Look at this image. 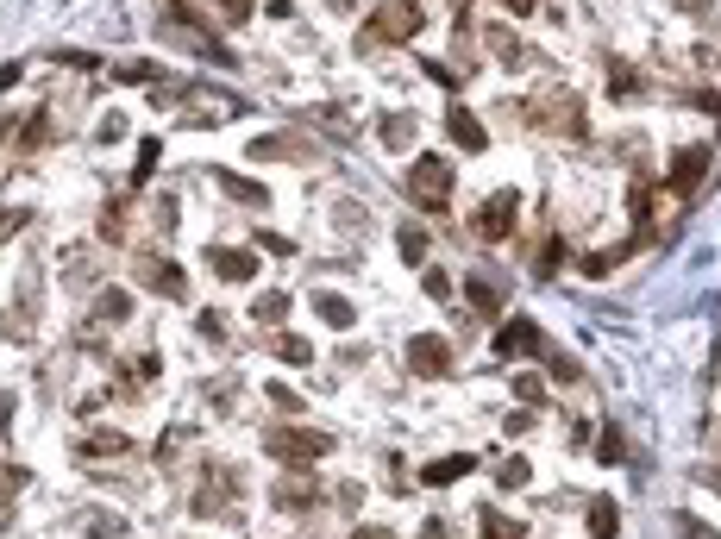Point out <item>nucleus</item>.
I'll return each mask as SVG.
<instances>
[{"label":"nucleus","mask_w":721,"mask_h":539,"mask_svg":"<svg viewBox=\"0 0 721 539\" xmlns=\"http://www.w3.org/2000/svg\"><path fill=\"white\" fill-rule=\"evenodd\" d=\"M421 7L414 0H389V7H377L364 19V32H358V44H408V38H421Z\"/></svg>","instance_id":"1"},{"label":"nucleus","mask_w":721,"mask_h":539,"mask_svg":"<svg viewBox=\"0 0 721 539\" xmlns=\"http://www.w3.org/2000/svg\"><path fill=\"white\" fill-rule=\"evenodd\" d=\"M264 452L276 464H314V458L333 452V433H320V427H270L264 433Z\"/></svg>","instance_id":"2"},{"label":"nucleus","mask_w":721,"mask_h":539,"mask_svg":"<svg viewBox=\"0 0 721 539\" xmlns=\"http://www.w3.org/2000/svg\"><path fill=\"white\" fill-rule=\"evenodd\" d=\"M408 195L439 214V207H446V195H452V163H446V157H414V170H408Z\"/></svg>","instance_id":"3"},{"label":"nucleus","mask_w":721,"mask_h":539,"mask_svg":"<svg viewBox=\"0 0 721 539\" xmlns=\"http://www.w3.org/2000/svg\"><path fill=\"white\" fill-rule=\"evenodd\" d=\"M533 113H540V126L565 132V138H584V132H590V126H584V101H577L571 88H546V95L533 101Z\"/></svg>","instance_id":"4"},{"label":"nucleus","mask_w":721,"mask_h":539,"mask_svg":"<svg viewBox=\"0 0 721 539\" xmlns=\"http://www.w3.org/2000/svg\"><path fill=\"white\" fill-rule=\"evenodd\" d=\"M515 220H521V195L515 189H496L490 201L477 207V239H508V232H515Z\"/></svg>","instance_id":"5"},{"label":"nucleus","mask_w":721,"mask_h":539,"mask_svg":"<svg viewBox=\"0 0 721 539\" xmlns=\"http://www.w3.org/2000/svg\"><path fill=\"white\" fill-rule=\"evenodd\" d=\"M138 283L151 295H164V301H189V276H182L170 257H138Z\"/></svg>","instance_id":"6"},{"label":"nucleus","mask_w":721,"mask_h":539,"mask_svg":"<svg viewBox=\"0 0 721 539\" xmlns=\"http://www.w3.org/2000/svg\"><path fill=\"white\" fill-rule=\"evenodd\" d=\"M408 370H421V377H446L452 370V345L439 333H414L408 339Z\"/></svg>","instance_id":"7"},{"label":"nucleus","mask_w":721,"mask_h":539,"mask_svg":"<svg viewBox=\"0 0 721 539\" xmlns=\"http://www.w3.org/2000/svg\"><path fill=\"white\" fill-rule=\"evenodd\" d=\"M527 351H546V333H540V326H533L527 314L502 320V333H496V358H527Z\"/></svg>","instance_id":"8"},{"label":"nucleus","mask_w":721,"mask_h":539,"mask_svg":"<svg viewBox=\"0 0 721 539\" xmlns=\"http://www.w3.org/2000/svg\"><path fill=\"white\" fill-rule=\"evenodd\" d=\"M703 170H709V145H684L678 157H671V189H696V182H703Z\"/></svg>","instance_id":"9"},{"label":"nucleus","mask_w":721,"mask_h":539,"mask_svg":"<svg viewBox=\"0 0 721 539\" xmlns=\"http://www.w3.org/2000/svg\"><path fill=\"white\" fill-rule=\"evenodd\" d=\"M207 264H214L226 283H251V276H258V257L251 251H226V245H207Z\"/></svg>","instance_id":"10"},{"label":"nucleus","mask_w":721,"mask_h":539,"mask_svg":"<svg viewBox=\"0 0 721 539\" xmlns=\"http://www.w3.org/2000/svg\"><path fill=\"white\" fill-rule=\"evenodd\" d=\"M214 182H220V195L239 201V207H270L264 182H251V176H239V170H214Z\"/></svg>","instance_id":"11"},{"label":"nucleus","mask_w":721,"mask_h":539,"mask_svg":"<svg viewBox=\"0 0 721 539\" xmlns=\"http://www.w3.org/2000/svg\"><path fill=\"white\" fill-rule=\"evenodd\" d=\"M88 320H95V333H113V326H126V320H132V295H126V289H107V295L95 301V314H88Z\"/></svg>","instance_id":"12"},{"label":"nucleus","mask_w":721,"mask_h":539,"mask_svg":"<svg viewBox=\"0 0 721 539\" xmlns=\"http://www.w3.org/2000/svg\"><path fill=\"white\" fill-rule=\"evenodd\" d=\"M446 132H452V145H464V151H483V145H490V132H483L477 113H464V107L446 113Z\"/></svg>","instance_id":"13"},{"label":"nucleus","mask_w":721,"mask_h":539,"mask_svg":"<svg viewBox=\"0 0 721 539\" xmlns=\"http://www.w3.org/2000/svg\"><path fill=\"white\" fill-rule=\"evenodd\" d=\"M464 471H477V458H471V452H452V458H433L427 471H421V483H433V489H446V483H458Z\"/></svg>","instance_id":"14"},{"label":"nucleus","mask_w":721,"mask_h":539,"mask_svg":"<svg viewBox=\"0 0 721 539\" xmlns=\"http://www.w3.org/2000/svg\"><path fill=\"white\" fill-rule=\"evenodd\" d=\"M314 314L327 320L333 333H352V326H358V314H352V301H345V295H327V289L314 295Z\"/></svg>","instance_id":"15"},{"label":"nucleus","mask_w":721,"mask_h":539,"mask_svg":"<svg viewBox=\"0 0 721 539\" xmlns=\"http://www.w3.org/2000/svg\"><path fill=\"white\" fill-rule=\"evenodd\" d=\"M308 502H320V483L314 477H283V483H276V508H308Z\"/></svg>","instance_id":"16"},{"label":"nucleus","mask_w":721,"mask_h":539,"mask_svg":"<svg viewBox=\"0 0 721 539\" xmlns=\"http://www.w3.org/2000/svg\"><path fill=\"white\" fill-rule=\"evenodd\" d=\"M615 533H621V508L609 496H596L590 502V539H615Z\"/></svg>","instance_id":"17"},{"label":"nucleus","mask_w":721,"mask_h":539,"mask_svg":"<svg viewBox=\"0 0 721 539\" xmlns=\"http://www.w3.org/2000/svg\"><path fill=\"white\" fill-rule=\"evenodd\" d=\"M251 157L258 163H276V157H308L301 138H251Z\"/></svg>","instance_id":"18"},{"label":"nucleus","mask_w":721,"mask_h":539,"mask_svg":"<svg viewBox=\"0 0 721 539\" xmlns=\"http://www.w3.org/2000/svg\"><path fill=\"white\" fill-rule=\"evenodd\" d=\"M377 138H383L389 151H408L414 145V120H408V113H389V120L377 126Z\"/></svg>","instance_id":"19"},{"label":"nucleus","mask_w":721,"mask_h":539,"mask_svg":"<svg viewBox=\"0 0 721 539\" xmlns=\"http://www.w3.org/2000/svg\"><path fill=\"white\" fill-rule=\"evenodd\" d=\"M270 351H276L283 364H314V345H308V339H295V333H276Z\"/></svg>","instance_id":"20"},{"label":"nucleus","mask_w":721,"mask_h":539,"mask_svg":"<svg viewBox=\"0 0 721 539\" xmlns=\"http://www.w3.org/2000/svg\"><path fill=\"white\" fill-rule=\"evenodd\" d=\"M477 521H483V539H527V527L508 521V514H496V508H483Z\"/></svg>","instance_id":"21"},{"label":"nucleus","mask_w":721,"mask_h":539,"mask_svg":"<svg viewBox=\"0 0 721 539\" xmlns=\"http://www.w3.org/2000/svg\"><path fill=\"white\" fill-rule=\"evenodd\" d=\"M490 51H496V57H502V63H508V69H515V63H521V57H527V44H521V38H515V32H508V26H490Z\"/></svg>","instance_id":"22"},{"label":"nucleus","mask_w":721,"mask_h":539,"mask_svg":"<svg viewBox=\"0 0 721 539\" xmlns=\"http://www.w3.org/2000/svg\"><path fill=\"white\" fill-rule=\"evenodd\" d=\"M471 301H477L483 314H496L502 308V283H496V276H471Z\"/></svg>","instance_id":"23"},{"label":"nucleus","mask_w":721,"mask_h":539,"mask_svg":"<svg viewBox=\"0 0 721 539\" xmlns=\"http://www.w3.org/2000/svg\"><path fill=\"white\" fill-rule=\"evenodd\" d=\"M283 314H289V295H276V289H270V295H258V308H251V320H258V326H276Z\"/></svg>","instance_id":"24"},{"label":"nucleus","mask_w":721,"mask_h":539,"mask_svg":"<svg viewBox=\"0 0 721 539\" xmlns=\"http://www.w3.org/2000/svg\"><path fill=\"white\" fill-rule=\"evenodd\" d=\"M527 477H533L527 458H502V464H496V483H502V489H527Z\"/></svg>","instance_id":"25"},{"label":"nucleus","mask_w":721,"mask_h":539,"mask_svg":"<svg viewBox=\"0 0 721 539\" xmlns=\"http://www.w3.org/2000/svg\"><path fill=\"white\" fill-rule=\"evenodd\" d=\"M609 95H640V76L627 63H609Z\"/></svg>","instance_id":"26"},{"label":"nucleus","mask_w":721,"mask_h":539,"mask_svg":"<svg viewBox=\"0 0 721 539\" xmlns=\"http://www.w3.org/2000/svg\"><path fill=\"white\" fill-rule=\"evenodd\" d=\"M395 245H402L408 264H421V257H427V232L421 226H402V239H395Z\"/></svg>","instance_id":"27"},{"label":"nucleus","mask_w":721,"mask_h":539,"mask_svg":"<svg viewBox=\"0 0 721 539\" xmlns=\"http://www.w3.org/2000/svg\"><path fill=\"white\" fill-rule=\"evenodd\" d=\"M26 489V464H0V502H13Z\"/></svg>","instance_id":"28"},{"label":"nucleus","mask_w":721,"mask_h":539,"mask_svg":"<svg viewBox=\"0 0 721 539\" xmlns=\"http://www.w3.org/2000/svg\"><path fill=\"white\" fill-rule=\"evenodd\" d=\"M671 527H678V539H721L715 527H703L696 514H671Z\"/></svg>","instance_id":"29"},{"label":"nucleus","mask_w":721,"mask_h":539,"mask_svg":"<svg viewBox=\"0 0 721 539\" xmlns=\"http://www.w3.org/2000/svg\"><path fill=\"white\" fill-rule=\"evenodd\" d=\"M101 239H126V201H113L101 214Z\"/></svg>","instance_id":"30"},{"label":"nucleus","mask_w":721,"mask_h":539,"mask_svg":"<svg viewBox=\"0 0 721 539\" xmlns=\"http://www.w3.org/2000/svg\"><path fill=\"white\" fill-rule=\"evenodd\" d=\"M596 452H602V464H621V458H627V439L609 427V433H602V445H596Z\"/></svg>","instance_id":"31"},{"label":"nucleus","mask_w":721,"mask_h":539,"mask_svg":"<svg viewBox=\"0 0 721 539\" xmlns=\"http://www.w3.org/2000/svg\"><path fill=\"white\" fill-rule=\"evenodd\" d=\"M151 170H157V138H145V145H138V170H132V176H138V182H145Z\"/></svg>","instance_id":"32"},{"label":"nucleus","mask_w":721,"mask_h":539,"mask_svg":"<svg viewBox=\"0 0 721 539\" xmlns=\"http://www.w3.org/2000/svg\"><path fill=\"white\" fill-rule=\"evenodd\" d=\"M88 452H126V433H95V439H88Z\"/></svg>","instance_id":"33"},{"label":"nucleus","mask_w":721,"mask_h":539,"mask_svg":"<svg viewBox=\"0 0 721 539\" xmlns=\"http://www.w3.org/2000/svg\"><path fill=\"white\" fill-rule=\"evenodd\" d=\"M427 295L446 301V295H452V276H446V270H427Z\"/></svg>","instance_id":"34"},{"label":"nucleus","mask_w":721,"mask_h":539,"mask_svg":"<svg viewBox=\"0 0 721 539\" xmlns=\"http://www.w3.org/2000/svg\"><path fill=\"white\" fill-rule=\"evenodd\" d=\"M264 395H270V402H276V408H301V395H295V389H289V383H270V389H264Z\"/></svg>","instance_id":"35"},{"label":"nucleus","mask_w":721,"mask_h":539,"mask_svg":"<svg viewBox=\"0 0 721 539\" xmlns=\"http://www.w3.org/2000/svg\"><path fill=\"white\" fill-rule=\"evenodd\" d=\"M251 7H258V0H220V13L232 19V26H239V19H251Z\"/></svg>","instance_id":"36"},{"label":"nucleus","mask_w":721,"mask_h":539,"mask_svg":"<svg viewBox=\"0 0 721 539\" xmlns=\"http://www.w3.org/2000/svg\"><path fill=\"white\" fill-rule=\"evenodd\" d=\"M515 395H521V402H540L546 389H540V377H515Z\"/></svg>","instance_id":"37"},{"label":"nucleus","mask_w":721,"mask_h":539,"mask_svg":"<svg viewBox=\"0 0 721 539\" xmlns=\"http://www.w3.org/2000/svg\"><path fill=\"white\" fill-rule=\"evenodd\" d=\"M427 76H433V82H446V88H458V69H452V63H427Z\"/></svg>","instance_id":"38"},{"label":"nucleus","mask_w":721,"mask_h":539,"mask_svg":"<svg viewBox=\"0 0 721 539\" xmlns=\"http://www.w3.org/2000/svg\"><path fill=\"white\" fill-rule=\"evenodd\" d=\"M201 339H214V345L226 339V326H220V314H201Z\"/></svg>","instance_id":"39"},{"label":"nucleus","mask_w":721,"mask_h":539,"mask_svg":"<svg viewBox=\"0 0 721 539\" xmlns=\"http://www.w3.org/2000/svg\"><path fill=\"white\" fill-rule=\"evenodd\" d=\"M26 220H32V214H0V239H13V232L26 226Z\"/></svg>","instance_id":"40"},{"label":"nucleus","mask_w":721,"mask_h":539,"mask_svg":"<svg viewBox=\"0 0 721 539\" xmlns=\"http://www.w3.org/2000/svg\"><path fill=\"white\" fill-rule=\"evenodd\" d=\"M496 7H502V13H515V19H527V13H533V0H496Z\"/></svg>","instance_id":"41"},{"label":"nucleus","mask_w":721,"mask_h":539,"mask_svg":"<svg viewBox=\"0 0 721 539\" xmlns=\"http://www.w3.org/2000/svg\"><path fill=\"white\" fill-rule=\"evenodd\" d=\"M352 539H395V533H389V527H358Z\"/></svg>","instance_id":"42"},{"label":"nucleus","mask_w":721,"mask_h":539,"mask_svg":"<svg viewBox=\"0 0 721 539\" xmlns=\"http://www.w3.org/2000/svg\"><path fill=\"white\" fill-rule=\"evenodd\" d=\"M427 539H452V527L446 521H427Z\"/></svg>","instance_id":"43"},{"label":"nucleus","mask_w":721,"mask_h":539,"mask_svg":"<svg viewBox=\"0 0 721 539\" xmlns=\"http://www.w3.org/2000/svg\"><path fill=\"white\" fill-rule=\"evenodd\" d=\"M696 477H703V483H709V489H721V471H696Z\"/></svg>","instance_id":"44"},{"label":"nucleus","mask_w":721,"mask_h":539,"mask_svg":"<svg viewBox=\"0 0 721 539\" xmlns=\"http://www.w3.org/2000/svg\"><path fill=\"white\" fill-rule=\"evenodd\" d=\"M452 7H471V0H452Z\"/></svg>","instance_id":"45"},{"label":"nucleus","mask_w":721,"mask_h":539,"mask_svg":"<svg viewBox=\"0 0 721 539\" xmlns=\"http://www.w3.org/2000/svg\"><path fill=\"white\" fill-rule=\"evenodd\" d=\"M715 445H721V427H715Z\"/></svg>","instance_id":"46"},{"label":"nucleus","mask_w":721,"mask_h":539,"mask_svg":"<svg viewBox=\"0 0 721 539\" xmlns=\"http://www.w3.org/2000/svg\"><path fill=\"white\" fill-rule=\"evenodd\" d=\"M0 132H7V126H0Z\"/></svg>","instance_id":"47"}]
</instances>
